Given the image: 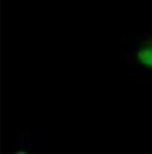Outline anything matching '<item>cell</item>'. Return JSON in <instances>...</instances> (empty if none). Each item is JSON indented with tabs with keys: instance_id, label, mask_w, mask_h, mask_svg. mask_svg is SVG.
Instances as JSON below:
<instances>
[{
	"instance_id": "cell-1",
	"label": "cell",
	"mask_w": 152,
	"mask_h": 154,
	"mask_svg": "<svg viewBox=\"0 0 152 154\" xmlns=\"http://www.w3.org/2000/svg\"><path fill=\"white\" fill-rule=\"evenodd\" d=\"M136 59L144 68L152 70V36L144 38L137 44Z\"/></svg>"
}]
</instances>
